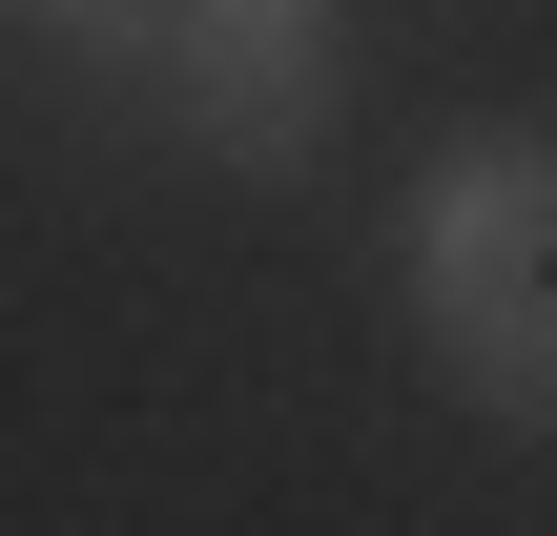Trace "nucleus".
Instances as JSON below:
<instances>
[{
    "label": "nucleus",
    "instance_id": "2",
    "mask_svg": "<svg viewBox=\"0 0 557 536\" xmlns=\"http://www.w3.org/2000/svg\"><path fill=\"white\" fill-rule=\"evenodd\" d=\"M165 103L207 165H310L331 145V0H165Z\"/></svg>",
    "mask_w": 557,
    "mask_h": 536
},
{
    "label": "nucleus",
    "instance_id": "1",
    "mask_svg": "<svg viewBox=\"0 0 557 536\" xmlns=\"http://www.w3.org/2000/svg\"><path fill=\"white\" fill-rule=\"evenodd\" d=\"M413 351L455 413H517L557 434V145H455L413 186Z\"/></svg>",
    "mask_w": 557,
    "mask_h": 536
},
{
    "label": "nucleus",
    "instance_id": "3",
    "mask_svg": "<svg viewBox=\"0 0 557 536\" xmlns=\"http://www.w3.org/2000/svg\"><path fill=\"white\" fill-rule=\"evenodd\" d=\"M41 21H165V0H41Z\"/></svg>",
    "mask_w": 557,
    "mask_h": 536
}]
</instances>
